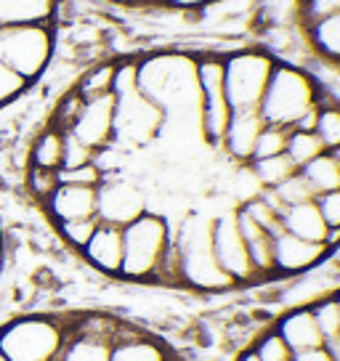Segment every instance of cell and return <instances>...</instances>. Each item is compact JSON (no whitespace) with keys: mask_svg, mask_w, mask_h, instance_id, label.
Masks as SVG:
<instances>
[{"mask_svg":"<svg viewBox=\"0 0 340 361\" xmlns=\"http://www.w3.org/2000/svg\"><path fill=\"white\" fill-rule=\"evenodd\" d=\"M210 228H213V218L205 210H200V213H189L170 231L181 250L183 284H186V290L200 295L231 293V290H237V284L218 266L213 242H210Z\"/></svg>","mask_w":340,"mask_h":361,"instance_id":"cell-1","label":"cell"},{"mask_svg":"<svg viewBox=\"0 0 340 361\" xmlns=\"http://www.w3.org/2000/svg\"><path fill=\"white\" fill-rule=\"evenodd\" d=\"M317 99H319V82L306 67L277 61L258 112H261L266 125L293 128L295 120L306 112L308 106H314Z\"/></svg>","mask_w":340,"mask_h":361,"instance_id":"cell-2","label":"cell"},{"mask_svg":"<svg viewBox=\"0 0 340 361\" xmlns=\"http://www.w3.org/2000/svg\"><path fill=\"white\" fill-rule=\"evenodd\" d=\"M67 327L51 316H22L0 329V353L8 361H59Z\"/></svg>","mask_w":340,"mask_h":361,"instance_id":"cell-3","label":"cell"},{"mask_svg":"<svg viewBox=\"0 0 340 361\" xmlns=\"http://www.w3.org/2000/svg\"><path fill=\"white\" fill-rule=\"evenodd\" d=\"M170 242L168 221L157 213H144L123 226V269L120 276L130 282H149Z\"/></svg>","mask_w":340,"mask_h":361,"instance_id":"cell-4","label":"cell"},{"mask_svg":"<svg viewBox=\"0 0 340 361\" xmlns=\"http://www.w3.org/2000/svg\"><path fill=\"white\" fill-rule=\"evenodd\" d=\"M274 67H277V59L263 48H242L224 56V82H226V96L234 112L261 106Z\"/></svg>","mask_w":340,"mask_h":361,"instance_id":"cell-5","label":"cell"},{"mask_svg":"<svg viewBox=\"0 0 340 361\" xmlns=\"http://www.w3.org/2000/svg\"><path fill=\"white\" fill-rule=\"evenodd\" d=\"M54 56L51 24H13L0 27V61L19 72L27 82L46 72Z\"/></svg>","mask_w":340,"mask_h":361,"instance_id":"cell-6","label":"cell"},{"mask_svg":"<svg viewBox=\"0 0 340 361\" xmlns=\"http://www.w3.org/2000/svg\"><path fill=\"white\" fill-rule=\"evenodd\" d=\"M197 85H200V130L205 144L218 149L234 114L224 82V56L218 54L197 56Z\"/></svg>","mask_w":340,"mask_h":361,"instance_id":"cell-7","label":"cell"},{"mask_svg":"<svg viewBox=\"0 0 340 361\" xmlns=\"http://www.w3.org/2000/svg\"><path fill=\"white\" fill-rule=\"evenodd\" d=\"M162 125H165V112L138 88L114 96L112 144H117L120 149L138 152L144 147H152L162 133Z\"/></svg>","mask_w":340,"mask_h":361,"instance_id":"cell-8","label":"cell"},{"mask_svg":"<svg viewBox=\"0 0 340 361\" xmlns=\"http://www.w3.org/2000/svg\"><path fill=\"white\" fill-rule=\"evenodd\" d=\"M210 242H213V252H216L218 266L224 269L231 282L237 287H250L258 284L255 269L250 263L248 245L239 234L237 226V210H226L213 218V228H210Z\"/></svg>","mask_w":340,"mask_h":361,"instance_id":"cell-9","label":"cell"},{"mask_svg":"<svg viewBox=\"0 0 340 361\" xmlns=\"http://www.w3.org/2000/svg\"><path fill=\"white\" fill-rule=\"evenodd\" d=\"M147 192L128 178L107 176L96 189V218L102 224H112L123 228L130 221H136L138 215L147 213Z\"/></svg>","mask_w":340,"mask_h":361,"instance_id":"cell-10","label":"cell"},{"mask_svg":"<svg viewBox=\"0 0 340 361\" xmlns=\"http://www.w3.org/2000/svg\"><path fill=\"white\" fill-rule=\"evenodd\" d=\"M329 252L322 242H308L295 234H277L274 237V279H293L314 271Z\"/></svg>","mask_w":340,"mask_h":361,"instance_id":"cell-11","label":"cell"},{"mask_svg":"<svg viewBox=\"0 0 340 361\" xmlns=\"http://www.w3.org/2000/svg\"><path fill=\"white\" fill-rule=\"evenodd\" d=\"M67 133L80 138L93 152L109 147L114 135V93L83 104L78 120H75V125L69 128Z\"/></svg>","mask_w":340,"mask_h":361,"instance_id":"cell-12","label":"cell"},{"mask_svg":"<svg viewBox=\"0 0 340 361\" xmlns=\"http://www.w3.org/2000/svg\"><path fill=\"white\" fill-rule=\"evenodd\" d=\"M263 117L258 109H242V112L231 114V123H229L224 141H221V152L226 154V159L237 162V165H248L253 159V149L255 141L263 130Z\"/></svg>","mask_w":340,"mask_h":361,"instance_id":"cell-13","label":"cell"},{"mask_svg":"<svg viewBox=\"0 0 340 361\" xmlns=\"http://www.w3.org/2000/svg\"><path fill=\"white\" fill-rule=\"evenodd\" d=\"M83 255L96 271H102L107 276H120V269H123V228L99 221L93 237L83 247Z\"/></svg>","mask_w":340,"mask_h":361,"instance_id":"cell-14","label":"cell"},{"mask_svg":"<svg viewBox=\"0 0 340 361\" xmlns=\"http://www.w3.org/2000/svg\"><path fill=\"white\" fill-rule=\"evenodd\" d=\"M96 189L99 186H75V183H59L56 192L46 200L48 213L56 224L96 218Z\"/></svg>","mask_w":340,"mask_h":361,"instance_id":"cell-15","label":"cell"},{"mask_svg":"<svg viewBox=\"0 0 340 361\" xmlns=\"http://www.w3.org/2000/svg\"><path fill=\"white\" fill-rule=\"evenodd\" d=\"M274 329L284 338V343L293 348V353H300V350L308 348H319L324 345V340L319 335V327L314 322V311L311 305H303V308H287L277 316L274 322Z\"/></svg>","mask_w":340,"mask_h":361,"instance_id":"cell-16","label":"cell"},{"mask_svg":"<svg viewBox=\"0 0 340 361\" xmlns=\"http://www.w3.org/2000/svg\"><path fill=\"white\" fill-rule=\"evenodd\" d=\"M237 226H239L242 239H245V245H248L250 263H253V269H255L258 282H272L274 279V237L266 228H261V226L255 224V221H250L239 207H237Z\"/></svg>","mask_w":340,"mask_h":361,"instance_id":"cell-17","label":"cell"},{"mask_svg":"<svg viewBox=\"0 0 340 361\" xmlns=\"http://www.w3.org/2000/svg\"><path fill=\"white\" fill-rule=\"evenodd\" d=\"M282 228L287 234H295V237L308 239V242H322V245H324V237H327V224H324V218L319 213L317 200L284 207Z\"/></svg>","mask_w":340,"mask_h":361,"instance_id":"cell-18","label":"cell"},{"mask_svg":"<svg viewBox=\"0 0 340 361\" xmlns=\"http://www.w3.org/2000/svg\"><path fill=\"white\" fill-rule=\"evenodd\" d=\"M54 6V0H0V27L51 24Z\"/></svg>","mask_w":340,"mask_h":361,"instance_id":"cell-19","label":"cell"},{"mask_svg":"<svg viewBox=\"0 0 340 361\" xmlns=\"http://www.w3.org/2000/svg\"><path fill=\"white\" fill-rule=\"evenodd\" d=\"M170 350L154 335H138V338L123 340V343H114L109 350V361H162L168 359Z\"/></svg>","mask_w":340,"mask_h":361,"instance_id":"cell-20","label":"cell"},{"mask_svg":"<svg viewBox=\"0 0 340 361\" xmlns=\"http://www.w3.org/2000/svg\"><path fill=\"white\" fill-rule=\"evenodd\" d=\"M308 45L314 48L322 61L340 64V13H332L327 19H319L306 30Z\"/></svg>","mask_w":340,"mask_h":361,"instance_id":"cell-21","label":"cell"},{"mask_svg":"<svg viewBox=\"0 0 340 361\" xmlns=\"http://www.w3.org/2000/svg\"><path fill=\"white\" fill-rule=\"evenodd\" d=\"M109 350L112 345L107 340L67 329V340H64L59 361H109Z\"/></svg>","mask_w":340,"mask_h":361,"instance_id":"cell-22","label":"cell"},{"mask_svg":"<svg viewBox=\"0 0 340 361\" xmlns=\"http://www.w3.org/2000/svg\"><path fill=\"white\" fill-rule=\"evenodd\" d=\"M319 120H317V138L322 141L324 152L340 147V102L332 99L327 90L319 85Z\"/></svg>","mask_w":340,"mask_h":361,"instance_id":"cell-23","label":"cell"},{"mask_svg":"<svg viewBox=\"0 0 340 361\" xmlns=\"http://www.w3.org/2000/svg\"><path fill=\"white\" fill-rule=\"evenodd\" d=\"M152 284H159V287H168V290H186L183 284V260H181V250H178V242L170 234V242L162 258H159L157 269L152 274Z\"/></svg>","mask_w":340,"mask_h":361,"instance_id":"cell-24","label":"cell"},{"mask_svg":"<svg viewBox=\"0 0 340 361\" xmlns=\"http://www.w3.org/2000/svg\"><path fill=\"white\" fill-rule=\"evenodd\" d=\"M300 173H303V178L311 183V189H314L317 197L319 194H327V192L340 189V165L329 157L327 152L319 154L317 159H311L306 168H300Z\"/></svg>","mask_w":340,"mask_h":361,"instance_id":"cell-25","label":"cell"},{"mask_svg":"<svg viewBox=\"0 0 340 361\" xmlns=\"http://www.w3.org/2000/svg\"><path fill=\"white\" fill-rule=\"evenodd\" d=\"M64 157V133L59 128H48L46 133L37 135L32 147V168L59 170Z\"/></svg>","mask_w":340,"mask_h":361,"instance_id":"cell-26","label":"cell"},{"mask_svg":"<svg viewBox=\"0 0 340 361\" xmlns=\"http://www.w3.org/2000/svg\"><path fill=\"white\" fill-rule=\"evenodd\" d=\"M250 168L255 173V178L261 180L263 189H274L279 186L282 180H287L293 173H298V168L293 165V159L287 154H277V157H266V159H253Z\"/></svg>","mask_w":340,"mask_h":361,"instance_id":"cell-27","label":"cell"},{"mask_svg":"<svg viewBox=\"0 0 340 361\" xmlns=\"http://www.w3.org/2000/svg\"><path fill=\"white\" fill-rule=\"evenodd\" d=\"M112 80H114V61H104V64H96L91 67L78 82V93L91 102V99H102V96H109L112 93Z\"/></svg>","mask_w":340,"mask_h":361,"instance_id":"cell-28","label":"cell"},{"mask_svg":"<svg viewBox=\"0 0 340 361\" xmlns=\"http://www.w3.org/2000/svg\"><path fill=\"white\" fill-rule=\"evenodd\" d=\"M284 154L293 159L295 168L300 170V168H306L311 159H317L319 154H324V147H322V141L317 138V133H306V130H290Z\"/></svg>","mask_w":340,"mask_h":361,"instance_id":"cell-29","label":"cell"},{"mask_svg":"<svg viewBox=\"0 0 340 361\" xmlns=\"http://www.w3.org/2000/svg\"><path fill=\"white\" fill-rule=\"evenodd\" d=\"M311 311H314V322H317L319 327V335L324 343L329 340H338L340 338V303L335 295H327V298H322L317 303L311 305Z\"/></svg>","mask_w":340,"mask_h":361,"instance_id":"cell-30","label":"cell"},{"mask_svg":"<svg viewBox=\"0 0 340 361\" xmlns=\"http://www.w3.org/2000/svg\"><path fill=\"white\" fill-rule=\"evenodd\" d=\"M272 194L279 200L282 207H293V204L314 202V200H317V194H314V189H311V183L303 178V173H300V170L293 173L287 180H282L279 186H274Z\"/></svg>","mask_w":340,"mask_h":361,"instance_id":"cell-31","label":"cell"},{"mask_svg":"<svg viewBox=\"0 0 340 361\" xmlns=\"http://www.w3.org/2000/svg\"><path fill=\"white\" fill-rule=\"evenodd\" d=\"M250 348H253V353L261 361H293L295 359L293 348L284 343V338L274 327L263 329Z\"/></svg>","mask_w":340,"mask_h":361,"instance_id":"cell-32","label":"cell"},{"mask_svg":"<svg viewBox=\"0 0 340 361\" xmlns=\"http://www.w3.org/2000/svg\"><path fill=\"white\" fill-rule=\"evenodd\" d=\"M287 135H290V128H282V125H263L261 135L255 141V149H253V159H266V157H277V154H284L287 149ZM250 159V162H253Z\"/></svg>","mask_w":340,"mask_h":361,"instance_id":"cell-33","label":"cell"},{"mask_svg":"<svg viewBox=\"0 0 340 361\" xmlns=\"http://www.w3.org/2000/svg\"><path fill=\"white\" fill-rule=\"evenodd\" d=\"M99 226V218H83V221H67V224H59V234L64 237L69 247H75L83 252V247L88 245V239L93 237Z\"/></svg>","mask_w":340,"mask_h":361,"instance_id":"cell-34","label":"cell"},{"mask_svg":"<svg viewBox=\"0 0 340 361\" xmlns=\"http://www.w3.org/2000/svg\"><path fill=\"white\" fill-rule=\"evenodd\" d=\"M332 13H340V0H300L298 3V19L303 24V30Z\"/></svg>","mask_w":340,"mask_h":361,"instance_id":"cell-35","label":"cell"},{"mask_svg":"<svg viewBox=\"0 0 340 361\" xmlns=\"http://www.w3.org/2000/svg\"><path fill=\"white\" fill-rule=\"evenodd\" d=\"M96 152L91 147H85L80 138H75L72 133H64V157H61V168L59 170H69V168H83V165H91Z\"/></svg>","mask_w":340,"mask_h":361,"instance_id":"cell-36","label":"cell"},{"mask_svg":"<svg viewBox=\"0 0 340 361\" xmlns=\"http://www.w3.org/2000/svg\"><path fill=\"white\" fill-rule=\"evenodd\" d=\"M83 104H85V99L80 96L78 90H69L67 96L59 102L56 112H54V128H59L61 133H67L69 128L75 125V120H78Z\"/></svg>","mask_w":340,"mask_h":361,"instance_id":"cell-37","label":"cell"},{"mask_svg":"<svg viewBox=\"0 0 340 361\" xmlns=\"http://www.w3.org/2000/svg\"><path fill=\"white\" fill-rule=\"evenodd\" d=\"M27 85H30V82H27L19 72H13L11 67H6V64L0 61V106L13 102V99H19L24 90H27Z\"/></svg>","mask_w":340,"mask_h":361,"instance_id":"cell-38","label":"cell"},{"mask_svg":"<svg viewBox=\"0 0 340 361\" xmlns=\"http://www.w3.org/2000/svg\"><path fill=\"white\" fill-rule=\"evenodd\" d=\"M104 180L102 170L96 165H83V168L59 170V183H75V186H99Z\"/></svg>","mask_w":340,"mask_h":361,"instance_id":"cell-39","label":"cell"},{"mask_svg":"<svg viewBox=\"0 0 340 361\" xmlns=\"http://www.w3.org/2000/svg\"><path fill=\"white\" fill-rule=\"evenodd\" d=\"M56 186H59V170L32 168V173H30V189H32L35 197H40L46 202L48 197L56 192Z\"/></svg>","mask_w":340,"mask_h":361,"instance_id":"cell-40","label":"cell"},{"mask_svg":"<svg viewBox=\"0 0 340 361\" xmlns=\"http://www.w3.org/2000/svg\"><path fill=\"white\" fill-rule=\"evenodd\" d=\"M317 207L327 228H340V189L327 194H319L317 197Z\"/></svg>","mask_w":340,"mask_h":361,"instance_id":"cell-41","label":"cell"},{"mask_svg":"<svg viewBox=\"0 0 340 361\" xmlns=\"http://www.w3.org/2000/svg\"><path fill=\"white\" fill-rule=\"evenodd\" d=\"M317 120H319V104H314V106H308L306 112L295 120V125L290 128V130H306V133H314V130H317Z\"/></svg>","mask_w":340,"mask_h":361,"instance_id":"cell-42","label":"cell"},{"mask_svg":"<svg viewBox=\"0 0 340 361\" xmlns=\"http://www.w3.org/2000/svg\"><path fill=\"white\" fill-rule=\"evenodd\" d=\"M293 361H332V356H329V350L324 345H319V348H308L295 353Z\"/></svg>","mask_w":340,"mask_h":361,"instance_id":"cell-43","label":"cell"},{"mask_svg":"<svg viewBox=\"0 0 340 361\" xmlns=\"http://www.w3.org/2000/svg\"><path fill=\"white\" fill-rule=\"evenodd\" d=\"M165 3L173 8H181V11H194V8H207L216 0H165Z\"/></svg>","mask_w":340,"mask_h":361,"instance_id":"cell-44","label":"cell"},{"mask_svg":"<svg viewBox=\"0 0 340 361\" xmlns=\"http://www.w3.org/2000/svg\"><path fill=\"white\" fill-rule=\"evenodd\" d=\"M324 348L329 350V356H332V361H340V338H338V340H329V343H324Z\"/></svg>","mask_w":340,"mask_h":361,"instance_id":"cell-45","label":"cell"},{"mask_svg":"<svg viewBox=\"0 0 340 361\" xmlns=\"http://www.w3.org/2000/svg\"><path fill=\"white\" fill-rule=\"evenodd\" d=\"M231 361H261V359L253 353V348H245V350H239V353Z\"/></svg>","mask_w":340,"mask_h":361,"instance_id":"cell-46","label":"cell"},{"mask_svg":"<svg viewBox=\"0 0 340 361\" xmlns=\"http://www.w3.org/2000/svg\"><path fill=\"white\" fill-rule=\"evenodd\" d=\"M327 154H329V157H332V159H335V162H338V165H340V147H335V149H329Z\"/></svg>","mask_w":340,"mask_h":361,"instance_id":"cell-47","label":"cell"},{"mask_svg":"<svg viewBox=\"0 0 340 361\" xmlns=\"http://www.w3.org/2000/svg\"><path fill=\"white\" fill-rule=\"evenodd\" d=\"M141 3H149V6H162L165 0H141Z\"/></svg>","mask_w":340,"mask_h":361,"instance_id":"cell-48","label":"cell"},{"mask_svg":"<svg viewBox=\"0 0 340 361\" xmlns=\"http://www.w3.org/2000/svg\"><path fill=\"white\" fill-rule=\"evenodd\" d=\"M112 3H123V6H130V3H141V0H112Z\"/></svg>","mask_w":340,"mask_h":361,"instance_id":"cell-49","label":"cell"},{"mask_svg":"<svg viewBox=\"0 0 340 361\" xmlns=\"http://www.w3.org/2000/svg\"><path fill=\"white\" fill-rule=\"evenodd\" d=\"M162 361H181L178 356H168V359H162Z\"/></svg>","mask_w":340,"mask_h":361,"instance_id":"cell-50","label":"cell"},{"mask_svg":"<svg viewBox=\"0 0 340 361\" xmlns=\"http://www.w3.org/2000/svg\"><path fill=\"white\" fill-rule=\"evenodd\" d=\"M0 263H3V239H0Z\"/></svg>","mask_w":340,"mask_h":361,"instance_id":"cell-51","label":"cell"},{"mask_svg":"<svg viewBox=\"0 0 340 361\" xmlns=\"http://www.w3.org/2000/svg\"><path fill=\"white\" fill-rule=\"evenodd\" d=\"M335 298H338V303H340V290H338V293H335Z\"/></svg>","mask_w":340,"mask_h":361,"instance_id":"cell-52","label":"cell"},{"mask_svg":"<svg viewBox=\"0 0 340 361\" xmlns=\"http://www.w3.org/2000/svg\"><path fill=\"white\" fill-rule=\"evenodd\" d=\"M0 361H8V359H6V356H3V353H0Z\"/></svg>","mask_w":340,"mask_h":361,"instance_id":"cell-53","label":"cell"}]
</instances>
